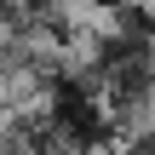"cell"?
Listing matches in <instances>:
<instances>
[{
    "instance_id": "obj_1",
    "label": "cell",
    "mask_w": 155,
    "mask_h": 155,
    "mask_svg": "<svg viewBox=\"0 0 155 155\" xmlns=\"http://www.w3.org/2000/svg\"><path fill=\"white\" fill-rule=\"evenodd\" d=\"M40 6H63V0H40Z\"/></svg>"
}]
</instances>
